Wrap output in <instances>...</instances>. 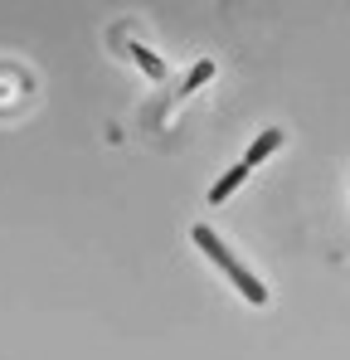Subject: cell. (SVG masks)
<instances>
[{
  "label": "cell",
  "mask_w": 350,
  "mask_h": 360,
  "mask_svg": "<svg viewBox=\"0 0 350 360\" xmlns=\"http://www.w3.org/2000/svg\"><path fill=\"white\" fill-rule=\"evenodd\" d=\"M127 54H131V59H136V68H141V73H146V78H156V83H161V78H166V63L156 59V54H151V49H146V44H131V49H127Z\"/></svg>",
  "instance_id": "obj_5"
},
{
  "label": "cell",
  "mask_w": 350,
  "mask_h": 360,
  "mask_svg": "<svg viewBox=\"0 0 350 360\" xmlns=\"http://www.w3.org/2000/svg\"><path fill=\"white\" fill-rule=\"evenodd\" d=\"M190 239H195V248H200V253H205V258H209V263L229 278L233 288H238V297H243V302H253V307H263V302H268V288H263V283L243 268V258H238V253H233V248L219 239L209 224H195V229H190Z\"/></svg>",
  "instance_id": "obj_1"
},
{
  "label": "cell",
  "mask_w": 350,
  "mask_h": 360,
  "mask_svg": "<svg viewBox=\"0 0 350 360\" xmlns=\"http://www.w3.org/2000/svg\"><path fill=\"white\" fill-rule=\"evenodd\" d=\"M209 78H214V63H209V59L190 63V73L180 78V88H175V98H190V93H200V88H205Z\"/></svg>",
  "instance_id": "obj_4"
},
{
  "label": "cell",
  "mask_w": 350,
  "mask_h": 360,
  "mask_svg": "<svg viewBox=\"0 0 350 360\" xmlns=\"http://www.w3.org/2000/svg\"><path fill=\"white\" fill-rule=\"evenodd\" d=\"M283 141H287V131H283V127H268V131H258V136H253V141H248V151H243V156H238V161H243V166H253V171H258V166H263V161H268V156H273V151H283Z\"/></svg>",
  "instance_id": "obj_2"
},
{
  "label": "cell",
  "mask_w": 350,
  "mask_h": 360,
  "mask_svg": "<svg viewBox=\"0 0 350 360\" xmlns=\"http://www.w3.org/2000/svg\"><path fill=\"white\" fill-rule=\"evenodd\" d=\"M248 176H253V166H243V161H238V166H229L224 176L209 185V195H205V200H209V210H214V205H224V200H229V195H233V190H238Z\"/></svg>",
  "instance_id": "obj_3"
}]
</instances>
